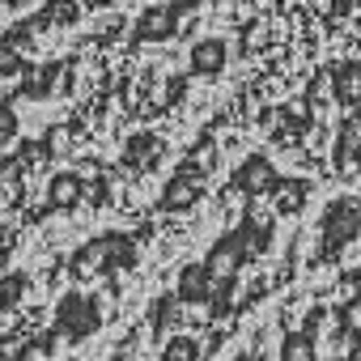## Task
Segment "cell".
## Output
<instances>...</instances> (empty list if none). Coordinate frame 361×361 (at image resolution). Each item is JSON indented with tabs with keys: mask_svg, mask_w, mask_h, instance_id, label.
<instances>
[{
	"mask_svg": "<svg viewBox=\"0 0 361 361\" xmlns=\"http://www.w3.org/2000/svg\"><path fill=\"white\" fill-rule=\"evenodd\" d=\"M196 357H200V344L188 340V336H178V340L166 344V357H161V361H196Z\"/></svg>",
	"mask_w": 361,
	"mask_h": 361,
	"instance_id": "15",
	"label": "cell"
},
{
	"mask_svg": "<svg viewBox=\"0 0 361 361\" xmlns=\"http://www.w3.org/2000/svg\"><path fill=\"white\" fill-rule=\"evenodd\" d=\"M226 56H230V43L226 39H200L192 47V73H204V77H217L226 68Z\"/></svg>",
	"mask_w": 361,
	"mask_h": 361,
	"instance_id": "6",
	"label": "cell"
},
{
	"mask_svg": "<svg viewBox=\"0 0 361 361\" xmlns=\"http://www.w3.org/2000/svg\"><path fill=\"white\" fill-rule=\"evenodd\" d=\"M268 192H272V200H276L281 213H298L302 200L310 196V183H306V178H276Z\"/></svg>",
	"mask_w": 361,
	"mask_h": 361,
	"instance_id": "11",
	"label": "cell"
},
{
	"mask_svg": "<svg viewBox=\"0 0 361 361\" xmlns=\"http://www.w3.org/2000/svg\"><path fill=\"white\" fill-rule=\"evenodd\" d=\"M272 183H276V170H272V161L264 153H251L234 170V192H243V196H264Z\"/></svg>",
	"mask_w": 361,
	"mask_h": 361,
	"instance_id": "5",
	"label": "cell"
},
{
	"mask_svg": "<svg viewBox=\"0 0 361 361\" xmlns=\"http://www.w3.org/2000/svg\"><path fill=\"white\" fill-rule=\"evenodd\" d=\"M98 323H102V310H98V302L85 298V293H64V302L56 306V327H60L73 344L85 340V336H94Z\"/></svg>",
	"mask_w": 361,
	"mask_h": 361,
	"instance_id": "2",
	"label": "cell"
},
{
	"mask_svg": "<svg viewBox=\"0 0 361 361\" xmlns=\"http://www.w3.org/2000/svg\"><path fill=\"white\" fill-rule=\"evenodd\" d=\"M13 136H18V115L9 106H0V145H9Z\"/></svg>",
	"mask_w": 361,
	"mask_h": 361,
	"instance_id": "18",
	"label": "cell"
},
{
	"mask_svg": "<svg viewBox=\"0 0 361 361\" xmlns=\"http://www.w3.org/2000/svg\"><path fill=\"white\" fill-rule=\"evenodd\" d=\"M26 285H30V281H26L22 272H0V310H9V306L26 293Z\"/></svg>",
	"mask_w": 361,
	"mask_h": 361,
	"instance_id": "14",
	"label": "cell"
},
{
	"mask_svg": "<svg viewBox=\"0 0 361 361\" xmlns=\"http://www.w3.org/2000/svg\"><path fill=\"white\" fill-rule=\"evenodd\" d=\"M348 285H353V289H357V306H361V268H357V272H353V276H348Z\"/></svg>",
	"mask_w": 361,
	"mask_h": 361,
	"instance_id": "21",
	"label": "cell"
},
{
	"mask_svg": "<svg viewBox=\"0 0 361 361\" xmlns=\"http://www.w3.org/2000/svg\"><path fill=\"white\" fill-rule=\"evenodd\" d=\"M336 94H340L344 102H357V98H361V64L336 68Z\"/></svg>",
	"mask_w": 361,
	"mask_h": 361,
	"instance_id": "13",
	"label": "cell"
},
{
	"mask_svg": "<svg viewBox=\"0 0 361 361\" xmlns=\"http://www.w3.org/2000/svg\"><path fill=\"white\" fill-rule=\"evenodd\" d=\"M361 234V200H336L323 213V255L348 247Z\"/></svg>",
	"mask_w": 361,
	"mask_h": 361,
	"instance_id": "3",
	"label": "cell"
},
{
	"mask_svg": "<svg viewBox=\"0 0 361 361\" xmlns=\"http://www.w3.org/2000/svg\"><path fill=\"white\" fill-rule=\"evenodd\" d=\"M209 289H213V276L204 272V264H188L183 276H178V302H209Z\"/></svg>",
	"mask_w": 361,
	"mask_h": 361,
	"instance_id": "10",
	"label": "cell"
},
{
	"mask_svg": "<svg viewBox=\"0 0 361 361\" xmlns=\"http://www.w3.org/2000/svg\"><path fill=\"white\" fill-rule=\"evenodd\" d=\"M166 5H170L174 13H188V9H200V5H204V0H166Z\"/></svg>",
	"mask_w": 361,
	"mask_h": 361,
	"instance_id": "19",
	"label": "cell"
},
{
	"mask_svg": "<svg viewBox=\"0 0 361 361\" xmlns=\"http://www.w3.org/2000/svg\"><path fill=\"white\" fill-rule=\"evenodd\" d=\"M81 192H85V183H81V174H73V170L51 178V204L56 209H73L81 200Z\"/></svg>",
	"mask_w": 361,
	"mask_h": 361,
	"instance_id": "12",
	"label": "cell"
},
{
	"mask_svg": "<svg viewBox=\"0 0 361 361\" xmlns=\"http://www.w3.org/2000/svg\"><path fill=\"white\" fill-rule=\"evenodd\" d=\"M132 264H136V247H132L123 234H102V238L85 243V247L73 255L68 272H73L77 281H90V276H102V272H123V268H132Z\"/></svg>",
	"mask_w": 361,
	"mask_h": 361,
	"instance_id": "1",
	"label": "cell"
},
{
	"mask_svg": "<svg viewBox=\"0 0 361 361\" xmlns=\"http://www.w3.org/2000/svg\"><path fill=\"white\" fill-rule=\"evenodd\" d=\"M234 238L243 243V255L247 259H259L264 251H268V243H272V221H259V217H247L238 230H234Z\"/></svg>",
	"mask_w": 361,
	"mask_h": 361,
	"instance_id": "9",
	"label": "cell"
},
{
	"mask_svg": "<svg viewBox=\"0 0 361 361\" xmlns=\"http://www.w3.org/2000/svg\"><path fill=\"white\" fill-rule=\"evenodd\" d=\"M174 314H178L174 310V298H157L153 302V331H161L166 323H174Z\"/></svg>",
	"mask_w": 361,
	"mask_h": 361,
	"instance_id": "16",
	"label": "cell"
},
{
	"mask_svg": "<svg viewBox=\"0 0 361 361\" xmlns=\"http://www.w3.org/2000/svg\"><path fill=\"white\" fill-rule=\"evenodd\" d=\"M200 192H204V170H196L192 161H183V166L170 174V183H166V192H161V209H170V213L192 209V204L200 200Z\"/></svg>",
	"mask_w": 361,
	"mask_h": 361,
	"instance_id": "4",
	"label": "cell"
},
{
	"mask_svg": "<svg viewBox=\"0 0 361 361\" xmlns=\"http://www.w3.org/2000/svg\"><path fill=\"white\" fill-rule=\"evenodd\" d=\"M234 361H259V357H255V353H243V357H234Z\"/></svg>",
	"mask_w": 361,
	"mask_h": 361,
	"instance_id": "22",
	"label": "cell"
},
{
	"mask_svg": "<svg viewBox=\"0 0 361 361\" xmlns=\"http://www.w3.org/2000/svg\"><path fill=\"white\" fill-rule=\"evenodd\" d=\"M9 247H13V243H9V230H0V259L9 255Z\"/></svg>",
	"mask_w": 361,
	"mask_h": 361,
	"instance_id": "20",
	"label": "cell"
},
{
	"mask_svg": "<svg viewBox=\"0 0 361 361\" xmlns=\"http://www.w3.org/2000/svg\"><path fill=\"white\" fill-rule=\"evenodd\" d=\"M13 73H22V56L9 43H0V77H13Z\"/></svg>",
	"mask_w": 361,
	"mask_h": 361,
	"instance_id": "17",
	"label": "cell"
},
{
	"mask_svg": "<svg viewBox=\"0 0 361 361\" xmlns=\"http://www.w3.org/2000/svg\"><path fill=\"white\" fill-rule=\"evenodd\" d=\"M157 153H161V140H157L153 132H140V136H132V145L123 149V166H128L132 174H145V170L157 161Z\"/></svg>",
	"mask_w": 361,
	"mask_h": 361,
	"instance_id": "8",
	"label": "cell"
},
{
	"mask_svg": "<svg viewBox=\"0 0 361 361\" xmlns=\"http://www.w3.org/2000/svg\"><path fill=\"white\" fill-rule=\"evenodd\" d=\"M174 26H178V13H174L170 5H153V9L136 22V39H145V43H153V39H170Z\"/></svg>",
	"mask_w": 361,
	"mask_h": 361,
	"instance_id": "7",
	"label": "cell"
}]
</instances>
